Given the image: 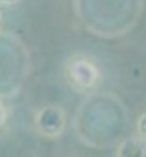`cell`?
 <instances>
[{
	"instance_id": "5",
	"label": "cell",
	"mask_w": 146,
	"mask_h": 157,
	"mask_svg": "<svg viewBox=\"0 0 146 157\" xmlns=\"http://www.w3.org/2000/svg\"><path fill=\"white\" fill-rule=\"evenodd\" d=\"M18 0H0V6H13V4H17Z\"/></svg>"
},
{
	"instance_id": "2",
	"label": "cell",
	"mask_w": 146,
	"mask_h": 157,
	"mask_svg": "<svg viewBox=\"0 0 146 157\" xmlns=\"http://www.w3.org/2000/svg\"><path fill=\"white\" fill-rule=\"evenodd\" d=\"M35 126L38 130V133H42L46 137H59L62 133L64 126H66L64 112L60 108H55V106L44 108L36 113Z\"/></svg>"
},
{
	"instance_id": "4",
	"label": "cell",
	"mask_w": 146,
	"mask_h": 157,
	"mask_svg": "<svg viewBox=\"0 0 146 157\" xmlns=\"http://www.w3.org/2000/svg\"><path fill=\"white\" fill-rule=\"evenodd\" d=\"M139 132H141V137H146V115L139 122Z\"/></svg>"
},
{
	"instance_id": "3",
	"label": "cell",
	"mask_w": 146,
	"mask_h": 157,
	"mask_svg": "<svg viewBox=\"0 0 146 157\" xmlns=\"http://www.w3.org/2000/svg\"><path fill=\"white\" fill-rule=\"evenodd\" d=\"M7 119H9V110H7V104L0 99V130L6 126Z\"/></svg>"
},
{
	"instance_id": "6",
	"label": "cell",
	"mask_w": 146,
	"mask_h": 157,
	"mask_svg": "<svg viewBox=\"0 0 146 157\" xmlns=\"http://www.w3.org/2000/svg\"><path fill=\"white\" fill-rule=\"evenodd\" d=\"M0 24H2V13H0Z\"/></svg>"
},
{
	"instance_id": "1",
	"label": "cell",
	"mask_w": 146,
	"mask_h": 157,
	"mask_svg": "<svg viewBox=\"0 0 146 157\" xmlns=\"http://www.w3.org/2000/svg\"><path fill=\"white\" fill-rule=\"evenodd\" d=\"M64 75L68 84L80 93H86L97 88L101 82L99 66L86 55H73L71 59H68L64 66Z\"/></svg>"
}]
</instances>
